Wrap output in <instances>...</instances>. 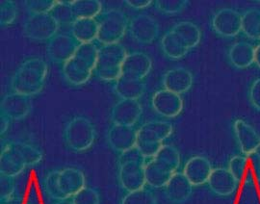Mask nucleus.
I'll return each mask as SVG.
<instances>
[{
	"label": "nucleus",
	"instance_id": "obj_1",
	"mask_svg": "<svg viewBox=\"0 0 260 204\" xmlns=\"http://www.w3.org/2000/svg\"><path fill=\"white\" fill-rule=\"evenodd\" d=\"M47 63L41 58L25 60L11 78V90L27 96L41 93L47 80Z\"/></svg>",
	"mask_w": 260,
	"mask_h": 204
},
{
	"label": "nucleus",
	"instance_id": "obj_2",
	"mask_svg": "<svg viewBox=\"0 0 260 204\" xmlns=\"http://www.w3.org/2000/svg\"><path fill=\"white\" fill-rule=\"evenodd\" d=\"M64 140L68 148L75 152H83L93 146L95 128L93 122L83 116H75L67 123Z\"/></svg>",
	"mask_w": 260,
	"mask_h": 204
},
{
	"label": "nucleus",
	"instance_id": "obj_3",
	"mask_svg": "<svg viewBox=\"0 0 260 204\" xmlns=\"http://www.w3.org/2000/svg\"><path fill=\"white\" fill-rule=\"evenodd\" d=\"M98 41L104 45L117 44L128 30L129 20L119 9H109L100 16Z\"/></svg>",
	"mask_w": 260,
	"mask_h": 204
},
{
	"label": "nucleus",
	"instance_id": "obj_4",
	"mask_svg": "<svg viewBox=\"0 0 260 204\" xmlns=\"http://www.w3.org/2000/svg\"><path fill=\"white\" fill-rule=\"evenodd\" d=\"M230 172L240 183L252 185L260 183V153L234 155L229 161Z\"/></svg>",
	"mask_w": 260,
	"mask_h": 204
},
{
	"label": "nucleus",
	"instance_id": "obj_5",
	"mask_svg": "<svg viewBox=\"0 0 260 204\" xmlns=\"http://www.w3.org/2000/svg\"><path fill=\"white\" fill-rule=\"evenodd\" d=\"M59 27L49 14L30 15L23 24V33L32 41L49 42L57 35Z\"/></svg>",
	"mask_w": 260,
	"mask_h": 204
},
{
	"label": "nucleus",
	"instance_id": "obj_6",
	"mask_svg": "<svg viewBox=\"0 0 260 204\" xmlns=\"http://www.w3.org/2000/svg\"><path fill=\"white\" fill-rule=\"evenodd\" d=\"M211 26L221 37H235L242 32V15L232 8L219 10L212 17Z\"/></svg>",
	"mask_w": 260,
	"mask_h": 204
},
{
	"label": "nucleus",
	"instance_id": "obj_7",
	"mask_svg": "<svg viewBox=\"0 0 260 204\" xmlns=\"http://www.w3.org/2000/svg\"><path fill=\"white\" fill-rule=\"evenodd\" d=\"M150 104L153 111L167 119L176 118L183 110L182 97L165 89L156 91L152 94Z\"/></svg>",
	"mask_w": 260,
	"mask_h": 204
},
{
	"label": "nucleus",
	"instance_id": "obj_8",
	"mask_svg": "<svg viewBox=\"0 0 260 204\" xmlns=\"http://www.w3.org/2000/svg\"><path fill=\"white\" fill-rule=\"evenodd\" d=\"M79 45L73 36L57 34L47 42V55L53 63L64 65L75 56Z\"/></svg>",
	"mask_w": 260,
	"mask_h": 204
},
{
	"label": "nucleus",
	"instance_id": "obj_9",
	"mask_svg": "<svg viewBox=\"0 0 260 204\" xmlns=\"http://www.w3.org/2000/svg\"><path fill=\"white\" fill-rule=\"evenodd\" d=\"M128 32L130 36L140 44H151L159 34L157 21L151 16L140 14L129 19Z\"/></svg>",
	"mask_w": 260,
	"mask_h": 204
},
{
	"label": "nucleus",
	"instance_id": "obj_10",
	"mask_svg": "<svg viewBox=\"0 0 260 204\" xmlns=\"http://www.w3.org/2000/svg\"><path fill=\"white\" fill-rule=\"evenodd\" d=\"M145 165L140 162H125L119 164V182L121 188L127 192L143 189L147 184Z\"/></svg>",
	"mask_w": 260,
	"mask_h": 204
},
{
	"label": "nucleus",
	"instance_id": "obj_11",
	"mask_svg": "<svg viewBox=\"0 0 260 204\" xmlns=\"http://www.w3.org/2000/svg\"><path fill=\"white\" fill-rule=\"evenodd\" d=\"M137 141L138 129L134 126L113 124L107 132V142L110 148L120 154L136 148Z\"/></svg>",
	"mask_w": 260,
	"mask_h": 204
},
{
	"label": "nucleus",
	"instance_id": "obj_12",
	"mask_svg": "<svg viewBox=\"0 0 260 204\" xmlns=\"http://www.w3.org/2000/svg\"><path fill=\"white\" fill-rule=\"evenodd\" d=\"M1 113L10 120L19 121L26 118L32 109L30 96L21 93H7L1 100Z\"/></svg>",
	"mask_w": 260,
	"mask_h": 204
},
{
	"label": "nucleus",
	"instance_id": "obj_13",
	"mask_svg": "<svg viewBox=\"0 0 260 204\" xmlns=\"http://www.w3.org/2000/svg\"><path fill=\"white\" fill-rule=\"evenodd\" d=\"M151 69L152 60L150 57L147 53L140 51L128 53L121 65L122 76L137 80H144Z\"/></svg>",
	"mask_w": 260,
	"mask_h": 204
},
{
	"label": "nucleus",
	"instance_id": "obj_14",
	"mask_svg": "<svg viewBox=\"0 0 260 204\" xmlns=\"http://www.w3.org/2000/svg\"><path fill=\"white\" fill-rule=\"evenodd\" d=\"M142 112L138 100L121 99L112 108L110 118L113 124L134 126L139 121Z\"/></svg>",
	"mask_w": 260,
	"mask_h": 204
},
{
	"label": "nucleus",
	"instance_id": "obj_15",
	"mask_svg": "<svg viewBox=\"0 0 260 204\" xmlns=\"http://www.w3.org/2000/svg\"><path fill=\"white\" fill-rule=\"evenodd\" d=\"M213 171L212 165L207 158L195 155L187 160L183 167V175L193 186H202L208 182Z\"/></svg>",
	"mask_w": 260,
	"mask_h": 204
},
{
	"label": "nucleus",
	"instance_id": "obj_16",
	"mask_svg": "<svg viewBox=\"0 0 260 204\" xmlns=\"http://www.w3.org/2000/svg\"><path fill=\"white\" fill-rule=\"evenodd\" d=\"M233 132L238 147L244 155L258 151L260 135L248 122L236 120L233 123Z\"/></svg>",
	"mask_w": 260,
	"mask_h": 204
},
{
	"label": "nucleus",
	"instance_id": "obj_17",
	"mask_svg": "<svg viewBox=\"0 0 260 204\" xmlns=\"http://www.w3.org/2000/svg\"><path fill=\"white\" fill-rule=\"evenodd\" d=\"M194 83L193 74L185 67L177 66L169 70L162 77L164 89L181 95L188 92Z\"/></svg>",
	"mask_w": 260,
	"mask_h": 204
},
{
	"label": "nucleus",
	"instance_id": "obj_18",
	"mask_svg": "<svg viewBox=\"0 0 260 204\" xmlns=\"http://www.w3.org/2000/svg\"><path fill=\"white\" fill-rule=\"evenodd\" d=\"M207 185L215 195L230 196L235 193L239 182L233 177L229 168L215 167L208 179Z\"/></svg>",
	"mask_w": 260,
	"mask_h": 204
},
{
	"label": "nucleus",
	"instance_id": "obj_19",
	"mask_svg": "<svg viewBox=\"0 0 260 204\" xmlns=\"http://www.w3.org/2000/svg\"><path fill=\"white\" fill-rule=\"evenodd\" d=\"M193 187L183 173L177 172L164 187V194L173 203H184L192 195Z\"/></svg>",
	"mask_w": 260,
	"mask_h": 204
},
{
	"label": "nucleus",
	"instance_id": "obj_20",
	"mask_svg": "<svg viewBox=\"0 0 260 204\" xmlns=\"http://www.w3.org/2000/svg\"><path fill=\"white\" fill-rule=\"evenodd\" d=\"M127 54L125 47L120 43L104 45L100 48L99 59L94 71L120 69Z\"/></svg>",
	"mask_w": 260,
	"mask_h": 204
},
{
	"label": "nucleus",
	"instance_id": "obj_21",
	"mask_svg": "<svg viewBox=\"0 0 260 204\" xmlns=\"http://www.w3.org/2000/svg\"><path fill=\"white\" fill-rule=\"evenodd\" d=\"M27 167L20 153L11 143L5 145L0 155V175L11 177H18Z\"/></svg>",
	"mask_w": 260,
	"mask_h": 204
},
{
	"label": "nucleus",
	"instance_id": "obj_22",
	"mask_svg": "<svg viewBox=\"0 0 260 204\" xmlns=\"http://www.w3.org/2000/svg\"><path fill=\"white\" fill-rule=\"evenodd\" d=\"M58 182L62 193L67 198L73 197L86 186L83 173L76 167H66L59 172Z\"/></svg>",
	"mask_w": 260,
	"mask_h": 204
},
{
	"label": "nucleus",
	"instance_id": "obj_23",
	"mask_svg": "<svg viewBox=\"0 0 260 204\" xmlns=\"http://www.w3.org/2000/svg\"><path fill=\"white\" fill-rule=\"evenodd\" d=\"M255 47L247 42H238L230 48L228 57L231 65L235 69H247L254 63Z\"/></svg>",
	"mask_w": 260,
	"mask_h": 204
},
{
	"label": "nucleus",
	"instance_id": "obj_24",
	"mask_svg": "<svg viewBox=\"0 0 260 204\" xmlns=\"http://www.w3.org/2000/svg\"><path fill=\"white\" fill-rule=\"evenodd\" d=\"M114 91L121 99L138 100L146 93V82L144 80L130 79L121 75L115 81Z\"/></svg>",
	"mask_w": 260,
	"mask_h": 204
},
{
	"label": "nucleus",
	"instance_id": "obj_25",
	"mask_svg": "<svg viewBox=\"0 0 260 204\" xmlns=\"http://www.w3.org/2000/svg\"><path fill=\"white\" fill-rule=\"evenodd\" d=\"M71 33L79 44L93 43L98 40L99 21L95 19H75L71 26Z\"/></svg>",
	"mask_w": 260,
	"mask_h": 204
},
{
	"label": "nucleus",
	"instance_id": "obj_26",
	"mask_svg": "<svg viewBox=\"0 0 260 204\" xmlns=\"http://www.w3.org/2000/svg\"><path fill=\"white\" fill-rule=\"evenodd\" d=\"M171 30L183 42L189 50L195 48L201 42V29L192 21L177 22Z\"/></svg>",
	"mask_w": 260,
	"mask_h": 204
},
{
	"label": "nucleus",
	"instance_id": "obj_27",
	"mask_svg": "<svg viewBox=\"0 0 260 204\" xmlns=\"http://www.w3.org/2000/svg\"><path fill=\"white\" fill-rule=\"evenodd\" d=\"M160 46L163 53L172 60L181 59L185 57L189 51L183 42L172 30H169L161 38Z\"/></svg>",
	"mask_w": 260,
	"mask_h": 204
},
{
	"label": "nucleus",
	"instance_id": "obj_28",
	"mask_svg": "<svg viewBox=\"0 0 260 204\" xmlns=\"http://www.w3.org/2000/svg\"><path fill=\"white\" fill-rule=\"evenodd\" d=\"M153 161L159 167L174 175L180 166V154L176 147L172 145H163L156 156L153 158Z\"/></svg>",
	"mask_w": 260,
	"mask_h": 204
},
{
	"label": "nucleus",
	"instance_id": "obj_29",
	"mask_svg": "<svg viewBox=\"0 0 260 204\" xmlns=\"http://www.w3.org/2000/svg\"><path fill=\"white\" fill-rule=\"evenodd\" d=\"M145 176L147 184L152 188H164L167 185L171 177H173L172 174L159 167L153 159L146 163Z\"/></svg>",
	"mask_w": 260,
	"mask_h": 204
},
{
	"label": "nucleus",
	"instance_id": "obj_30",
	"mask_svg": "<svg viewBox=\"0 0 260 204\" xmlns=\"http://www.w3.org/2000/svg\"><path fill=\"white\" fill-rule=\"evenodd\" d=\"M72 9L75 19H95L102 12L103 4L96 0L72 1Z\"/></svg>",
	"mask_w": 260,
	"mask_h": 204
},
{
	"label": "nucleus",
	"instance_id": "obj_31",
	"mask_svg": "<svg viewBox=\"0 0 260 204\" xmlns=\"http://www.w3.org/2000/svg\"><path fill=\"white\" fill-rule=\"evenodd\" d=\"M62 75L67 83L78 87L87 83L90 80L92 73L82 71L71 59L62 66Z\"/></svg>",
	"mask_w": 260,
	"mask_h": 204
},
{
	"label": "nucleus",
	"instance_id": "obj_32",
	"mask_svg": "<svg viewBox=\"0 0 260 204\" xmlns=\"http://www.w3.org/2000/svg\"><path fill=\"white\" fill-rule=\"evenodd\" d=\"M260 10H247L242 15V32L250 39L259 40Z\"/></svg>",
	"mask_w": 260,
	"mask_h": 204
},
{
	"label": "nucleus",
	"instance_id": "obj_33",
	"mask_svg": "<svg viewBox=\"0 0 260 204\" xmlns=\"http://www.w3.org/2000/svg\"><path fill=\"white\" fill-rule=\"evenodd\" d=\"M49 15L59 25H71L75 22V17L72 9V1H56Z\"/></svg>",
	"mask_w": 260,
	"mask_h": 204
},
{
	"label": "nucleus",
	"instance_id": "obj_34",
	"mask_svg": "<svg viewBox=\"0 0 260 204\" xmlns=\"http://www.w3.org/2000/svg\"><path fill=\"white\" fill-rule=\"evenodd\" d=\"M12 146L17 149L23 158L27 167H32L39 164L43 160V152L40 149L26 143L10 142Z\"/></svg>",
	"mask_w": 260,
	"mask_h": 204
},
{
	"label": "nucleus",
	"instance_id": "obj_35",
	"mask_svg": "<svg viewBox=\"0 0 260 204\" xmlns=\"http://www.w3.org/2000/svg\"><path fill=\"white\" fill-rule=\"evenodd\" d=\"M120 204H157L155 195L146 188L127 193L121 198Z\"/></svg>",
	"mask_w": 260,
	"mask_h": 204
},
{
	"label": "nucleus",
	"instance_id": "obj_36",
	"mask_svg": "<svg viewBox=\"0 0 260 204\" xmlns=\"http://www.w3.org/2000/svg\"><path fill=\"white\" fill-rule=\"evenodd\" d=\"M99 52L100 48H98L93 43H87V44H80L75 56L82 60L87 65H89L93 71H94L98 59H99Z\"/></svg>",
	"mask_w": 260,
	"mask_h": 204
},
{
	"label": "nucleus",
	"instance_id": "obj_37",
	"mask_svg": "<svg viewBox=\"0 0 260 204\" xmlns=\"http://www.w3.org/2000/svg\"><path fill=\"white\" fill-rule=\"evenodd\" d=\"M60 171H52L47 174L45 179H44V189L45 192L50 198L55 199L57 201L67 199L64 194L62 193L59 182H58V177H59Z\"/></svg>",
	"mask_w": 260,
	"mask_h": 204
},
{
	"label": "nucleus",
	"instance_id": "obj_38",
	"mask_svg": "<svg viewBox=\"0 0 260 204\" xmlns=\"http://www.w3.org/2000/svg\"><path fill=\"white\" fill-rule=\"evenodd\" d=\"M18 16V7L15 1L3 0L0 2V24L3 27L12 25Z\"/></svg>",
	"mask_w": 260,
	"mask_h": 204
},
{
	"label": "nucleus",
	"instance_id": "obj_39",
	"mask_svg": "<svg viewBox=\"0 0 260 204\" xmlns=\"http://www.w3.org/2000/svg\"><path fill=\"white\" fill-rule=\"evenodd\" d=\"M189 5V2L183 0L177 1H166V0H158L154 2L155 8L166 15H173L182 12Z\"/></svg>",
	"mask_w": 260,
	"mask_h": 204
},
{
	"label": "nucleus",
	"instance_id": "obj_40",
	"mask_svg": "<svg viewBox=\"0 0 260 204\" xmlns=\"http://www.w3.org/2000/svg\"><path fill=\"white\" fill-rule=\"evenodd\" d=\"M72 201L74 204H100L101 196L95 189L85 187L73 196Z\"/></svg>",
	"mask_w": 260,
	"mask_h": 204
},
{
	"label": "nucleus",
	"instance_id": "obj_41",
	"mask_svg": "<svg viewBox=\"0 0 260 204\" xmlns=\"http://www.w3.org/2000/svg\"><path fill=\"white\" fill-rule=\"evenodd\" d=\"M148 129L151 130L158 136V138L163 142L164 140L169 138L173 133V124L169 121H150L143 124Z\"/></svg>",
	"mask_w": 260,
	"mask_h": 204
},
{
	"label": "nucleus",
	"instance_id": "obj_42",
	"mask_svg": "<svg viewBox=\"0 0 260 204\" xmlns=\"http://www.w3.org/2000/svg\"><path fill=\"white\" fill-rule=\"evenodd\" d=\"M16 190V183L14 177L0 175V199L1 203L10 202L13 198Z\"/></svg>",
	"mask_w": 260,
	"mask_h": 204
},
{
	"label": "nucleus",
	"instance_id": "obj_43",
	"mask_svg": "<svg viewBox=\"0 0 260 204\" xmlns=\"http://www.w3.org/2000/svg\"><path fill=\"white\" fill-rule=\"evenodd\" d=\"M55 3L56 1L52 0H31L25 1L24 6L30 15H42L49 14Z\"/></svg>",
	"mask_w": 260,
	"mask_h": 204
},
{
	"label": "nucleus",
	"instance_id": "obj_44",
	"mask_svg": "<svg viewBox=\"0 0 260 204\" xmlns=\"http://www.w3.org/2000/svg\"><path fill=\"white\" fill-rule=\"evenodd\" d=\"M162 144H153V143H143L137 142L136 148L138 149L140 153L145 159H153L156 156L158 151L162 148Z\"/></svg>",
	"mask_w": 260,
	"mask_h": 204
},
{
	"label": "nucleus",
	"instance_id": "obj_45",
	"mask_svg": "<svg viewBox=\"0 0 260 204\" xmlns=\"http://www.w3.org/2000/svg\"><path fill=\"white\" fill-rule=\"evenodd\" d=\"M99 79L103 81H117L121 75V67L120 69H109V70H98L94 71Z\"/></svg>",
	"mask_w": 260,
	"mask_h": 204
},
{
	"label": "nucleus",
	"instance_id": "obj_46",
	"mask_svg": "<svg viewBox=\"0 0 260 204\" xmlns=\"http://www.w3.org/2000/svg\"><path fill=\"white\" fill-rule=\"evenodd\" d=\"M125 162H140V163H143V164L147 163L146 159L143 157V155L140 153V151L137 148L130 149L128 151L120 154L119 164L125 163Z\"/></svg>",
	"mask_w": 260,
	"mask_h": 204
},
{
	"label": "nucleus",
	"instance_id": "obj_47",
	"mask_svg": "<svg viewBox=\"0 0 260 204\" xmlns=\"http://www.w3.org/2000/svg\"><path fill=\"white\" fill-rule=\"evenodd\" d=\"M249 98L251 105L257 111H260V78L255 79L251 83L250 91H249Z\"/></svg>",
	"mask_w": 260,
	"mask_h": 204
},
{
	"label": "nucleus",
	"instance_id": "obj_48",
	"mask_svg": "<svg viewBox=\"0 0 260 204\" xmlns=\"http://www.w3.org/2000/svg\"><path fill=\"white\" fill-rule=\"evenodd\" d=\"M124 4L134 10L146 9L152 4L151 0H128L124 1Z\"/></svg>",
	"mask_w": 260,
	"mask_h": 204
},
{
	"label": "nucleus",
	"instance_id": "obj_49",
	"mask_svg": "<svg viewBox=\"0 0 260 204\" xmlns=\"http://www.w3.org/2000/svg\"><path fill=\"white\" fill-rule=\"evenodd\" d=\"M10 119L4 114L1 113V117H0V134L4 135L7 130L9 128Z\"/></svg>",
	"mask_w": 260,
	"mask_h": 204
},
{
	"label": "nucleus",
	"instance_id": "obj_50",
	"mask_svg": "<svg viewBox=\"0 0 260 204\" xmlns=\"http://www.w3.org/2000/svg\"><path fill=\"white\" fill-rule=\"evenodd\" d=\"M254 63L260 67V44L255 47L254 50Z\"/></svg>",
	"mask_w": 260,
	"mask_h": 204
},
{
	"label": "nucleus",
	"instance_id": "obj_51",
	"mask_svg": "<svg viewBox=\"0 0 260 204\" xmlns=\"http://www.w3.org/2000/svg\"><path fill=\"white\" fill-rule=\"evenodd\" d=\"M53 204H74L72 200H70L69 198L67 199H63V200H59V201H56L55 203Z\"/></svg>",
	"mask_w": 260,
	"mask_h": 204
},
{
	"label": "nucleus",
	"instance_id": "obj_52",
	"mask_svg": "<svg viewBox=\"0 0 260 204\" xmlns=\"http://www.w3.org/2000/svg\"><path fill=\"white\" fill-rule=\"evenodd\" d=\"M259 40H260V30H259Z\"/></svg>",
	"mask_w": 260,
	"mask_h": 204
}]
</instances>
